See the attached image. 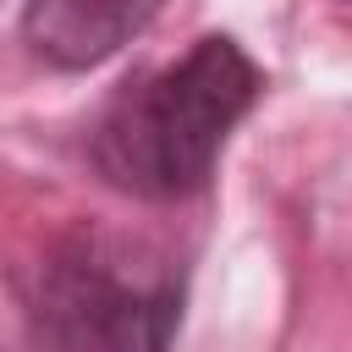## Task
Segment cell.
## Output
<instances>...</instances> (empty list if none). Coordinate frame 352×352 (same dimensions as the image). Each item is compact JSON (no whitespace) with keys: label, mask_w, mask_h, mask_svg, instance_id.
Here are the masks:
<instances>
[{"label":"cell","mask_w":352,"mask_h":352,"mask_svg":"<svg viewBox=\"0 0 352 352\" xmlns=\"http://www.w3.org/2000/svg\"><path fill=\"white\" fill-rule=\"evenodd\" d=\"M258 94V60L231 33H204L176 60L116 88L88 132V160L104 187L126 198L182 204L214 182L220 148L248 121Z\"/></svg>","instance_id":"cell-1"},{"label":"cell","mask_w":352,"mask_h":352,"mask_svg":"<svg viewBox=\"0 0 352 352\" xmlns=\"http://www.w3.org/2000/svg\"><path fill=\"white\" fill-rule=\"evenodd\" d=\"M187 270L110 231H66L22 286L33 352H170Z\"/></svg>","instance_id":"cell-2"},{"label":"cell","mask_w":352,"mask_h":352,"mask_svg":"<svg viewBox=\"0 0 352 352\" xmlns=\"http://www.w3.org/2000/svg\"><path fill=\"white\" fill-rule=\"evenodd\" d=\"M165 0H28L22 6V44L55 72H94L121 55Z\"/></svg>","instance_id":"cell-3"},{"label":"cell","mask_w":352,"mask_h":352,"mask_svg":"<svg viewBox=\"0 0 352 352\" xmlns=\"http://www.w3.org/2000/svg\"><path fill=\"white\" fill-rule=\"evenodd\" d=\"M346 6H352V0H346Z\"/></svg>","instance_id":"cell-4"}]
</instances>
